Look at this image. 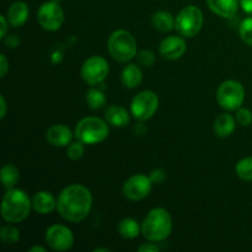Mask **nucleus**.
<instances>
[{
  "label": "nucleus",
  "mask_w": 252,
  "mask_h": 252,
  "mask_svg": "<svg viewBox=\"0 0 252 252\" xmlns=\"http://www.w3.org/2000/svg\"><path fill=\"white\" fill-rule=\"evenodd\" d=\"M93 201V194L88 187L79 184L69 185L59 193L57 211L65 220L80 223L90 213Z\"/></svg>",
  "instance_id": "obj_1"
},
{
  "label": "nucleus",
  "mask_w": 252,
  "mask_h": 252,
  "mask_svg": "<svg viewBox=\"0 0 252 252\" xmlns=\"http://www.w3.org/2000/svg\"><path fill=\"white\" fill-rule=\"evenodd\" d=\"M31 208L32 199L22 189H10L2 197L1 217L10 224L24 221L29 217Z\"/></svg>",
  "instance_id": "obj_2"
},
{
  "label": "nucleus",
  "mask_w": 252,
  "mask_h": 252,
  "mask_svg": "<svg viewBox=\"0 0 252 252\" xmlns=\"http://www.w3.org/2000/svg\"><path fill=\"white\" fill-rule=\"evenodd\" d=\"M172 231V218L165 208H154L142 223V234L148 241L160 243L166 240Z\"/></svg>",
  "instance_id": "obj_3"
},
{
  "label": "nucleus",
  "mask_w": 252,
  "mask_h": 252,
  "mask_svg": "<svg viewBox=\"0 0 252 252\" xmlns=\"http://www.w3.org/2000/svg\"><path fill=\"white\" fill-rule=\"evenodd\" d=\"M110 127L106 121L98 117H85L80 120L74 130V137L84 144L94 145L107 139Z\"/></svg>",
  "instance_id": "obj_4"
},
{
  "label": "nucleus",
  "mask_w": 252,
  "mask_h": 252,
  "mask_svg": "<svg viewBox=\"0 0 252 252\" xmlns=\"http://www.w3.org/2000/svg\"><path fill=\"white\" fill-rule=\"evenodd\" d=\"M107 49L115 61L128 63L137 56V41L130 32L117 30L108 38Z\"/></svg>",
  "instance_id": "obj_5"
},
{
  "label": "nucleus",
  "mask_w": 252,
  "mask_h": 252,
  "mask_svg": "<svg viewBox=\"0 0 252 252\" xmlns=\"http://www.w3.org/2000/svg\"><path fill=\"white\" fill-rule=\"evenodd\" d=\"M203 26V14L194 5L184 7L175 19V29L181 36L191 38L197 36Z\"/></svg>",
  "instance_id": "obj_6"
},
{
  "label": "nucleus",
  "mask_w": 252,
  "mask_h": 252,
  "mask_svg": "<svg viewBox=\"0 0 252 252\" xmlns=\"http://www.w3.org/2000/svg\"><path fill=\"white\" fill-rule=\"evenodd\" d=\"M245 100V89L236 80H226L219 85L217 90V101L221 108L226 111H236Z\"/></svg>",
  "instance_id": "obj_7"
},
{
  "label": "nucleus",
  "mask_w": 252,
  "mask_h": 252,
  "mask_svg": "<svg viewBox=\"0 0 252 252\" xmlns=\"http://www.w3.org/2000/svg\"><path fill=\"white\" fill-rule=\"evenodd\" d=\"M159 108V97L152 90L140 91L130 102V113L138 121H147L155 115Z\"/></svg>",
  "instance_id": "obj_8"
},
{
  "label": "nucleus",
  "mask_w": 252,
  "mask_h": 252,
  "mask_svg": "<svg viewBox=\"0 0 252 252\" xmlns=\"http://www.w3.org/2000/svg\"><path fill=\"white\" fill-rule=\"evenodd\" d=\"M37 20L46 31H57L64 22V11L58 2L46 1L37 11Z\"/></svg>",
  "instance_id": "obj_9"
},
{
  "label": "nucleus",
  "mask_w": 252,
  "mask_h": 252,
  "mask_svg": "<svg viewBox=\"0 0 252 252\" xmlns=\"http://www.w3.org/2000/svg\"><path fill=\"white\" fill-rule=\"evenodd\" d=\"M110 66L107 61L100 56H93L84 62L81 66V76L89 85L101 84L108 75Z\"/></svg>",
  "instance_id": "obj_10"
},
{
  "label": "nucleus",
  "mask_w": 252,
  "mask_h": 252,
  "mask_svg": "<svg viewBox=\"0 0 252 252\" xmlns=\"http://www.w3.org/2000/svg\"><path fill=\"white\" fill-rule=\"evenodd\" d=\"M153 185L154 184L149 176L142 174L133 175L123 185V196L129 201H142L149 196Z\"/></svg>",
  "instance_id": "obj_11"
},
{
  "label": "nucleus",
  "mask_w": 252,
  "mask_h": 252,
  "mask_svg": "<svg viewBox=\"0 0 252 252\" xmlns=\"http://www.w3.org/2000/svg\"><path fill=\"white\" fill-rule=\"evenodd\" d=\"M46 243L54 251H68L74 245V235L68 226L54 224L47 229Z\"/></svg>",
  "instance_id": "obj_12"
},
{
  "label": "nucleus",
  "mask_w": 252,
  "mask_h": 252,
  "mask_svg": "<svg viewBox=\"0 0 252 252\" xmlns=\"http://www.w3.org/2000/svg\"><path fill=\"white\" fill-rule=\"evenodd\" d=\"M186 42L180 36H167L160 42L159 53L162 58L169 61H176L181 58L186 52Z\"/></svg>",
  "instance_id": "obj_13"
},
{
  "label": "nucleus",
  "mask_w": 252,
  "mask_h": 252,
  "mask_svg": "<svg viewBox=\"0 0 252 252\" xmlns=\"http://www.w3.org/2000/svg\"><path fill=\"white\" fill-rule=\"evenodd\" d=\"M73 137V132L65 125H53L46 132L47 142L57 148L68 147L71 143Z\"/></svg>",
  "instance_id": "obj_14"
},
{
  "label": "nucleus",
  "mask_w": 252,
  "mask_h": 252,
  "mask_svg": "<svg viewBox=\"0 0 252 252\" xmlns=\"http://www.w3.org/2000/svg\"><path fill=\"white\" fill-rule=\"evenodd\" d=\"M240 0H207V5L218 16L229 19L236 14Z\"/></svg>",
  "instance_id": "obj_15"
},
{
  "label": "nucleus",
  "mask_w": 252,
  "mask_h": 252,
  "mask_svg": "<svg viewBox=\"0 0 252 252\" xmlns=\"http://www.w3.org/2000/svg\"><path fill=\"white\" fill-rule=\"evenodd\" d=\"M32 208L38 214L46 216L57 209V199L49 192L39 191L32 197Z\"/></svg>",
  "instance_id": "obj_16"
},
{
  "label": "nucleus",
  "mask_w": 252,
  "mask_h": 252,
  "mask_svg": "<svg viewBox=\"0 0 252 252\" xmlns=\"http://www.w3.org/2000/svg\"><path fill=\"white\" fill-rule=\"evenodd\" d=\"M30 9L25 1H15L7 9V21L12 27H21L29 19Z\"/></svg>",
  "instance_id": "obj_17"
},
{
  "label": "nucleus",
  "mask_w": 252,
  "mask_h": 252,
  "mask_svg": "<svg viewBox=\"0 0 252 252\" xmlns=\"http://www.w3.org/2000/svg\"><path fill=\"white\" fill-rule=\"evenodd\" d=\"M105 120L110 126L122 128L129 122V113L122 106L112 105L105 111Z\"/></svg>",
  "instance_id": "obj_18"
},
{
  "label": "nucleus",
  "mask_w": 252,
  "mask_h": 252,
  "mask_svg": "<svg viewBox=\"0 0 252 252\" xmlns=\"http://www.w3.org/2000/svg\"><path fill=\"white\" fill-rule=\"evenodd\" d=\"M236 128V120L229 113H221L216 118L213 125L214 133L219 138H228L234 133Z\"/></svg>",
  "instance_id": "obj_19"
},
{
  "label": "nucleus",
  "mask_w": 252,
  "mask_h": 252,
  "mask_svg": "<svg viewBox=\"0 0 252 252\" xmlns=\"http://www.w3.org/2000/svg\"><path fill=\"white\" fill-rule=\"evenodd\" d=\"M143 80L142 69L137 64H128L125 66L121 74V81L127 89H135L140 85Z\"/></svg>",
  "instance_id": "obj_20"
},
{
  "label": "nucleus",
  "mask_w": 252,
  "mask_h": 252,
  "mask_svg": "<svg viewBox=\"0 0 252 252\" xmlns=\"http://www.w3.org/2000/svg\"><path fill=\"white\" fill-rule=\"evenodd\" d=\"M118 234L125 239H135L142 233V225L133 218H125L118 223Z\"/></svg>",
  "instance_id": "obj_21"
},
{
  "label": "nucleus",
  "mask_w": 252,
  "mask_h": 252,
  "mask_svg": "<svg viewBox=\"0 0 252 252\" xmlns=\"http://www.w3.org/2000/svg\"><path fill=\"white\" fill-rule=\"evenodd\" d=\"M152 25L160 32H167L175 29V19L167 11H157L152 17Z\"/></svg>",
  "instance_id": "obj_22"
},
{
  "label": "nucleus",
  "mask_w": 252,
  "mask_h": 252,
  "mask_svg": "<svg viewBox=\"0 0 252 252\" xmlns=\"http://www.w3.org/2000/svg\"><path fill=\"white\" fill-rule=\"evenodd\" d=\"M0 176H1V182L4 185V187L6 189H14L15 185L17 184L20 179V171L15 165L7 164L5 166H2L1 172H0Z\"/></svg>",
  "instance_id": "obj_23"
},
{
  "label": "nucleus",
  "mask_w": 252,
  "mask_h": 252,
  "mask_svg": "<svg viewBox=\"0 0 252 252\" xmlns=\"http://www.w3.org/2000/svg\"><path fill=\"white\" fill-rule=\"evenodd\" d=\"M106 101L105 94L98 89L93 88L86 93V103L91 110H100L106 105Z\"/></svg>",
  "instance_id": "obj_24"
},
{
  "label": "nucleus",
  "mask_w": 252,
  "mask_h": 252,
  "mask_svg": "<svg viewBox=\"0 0 252 252\" xmlns=\"http://www.w3.org/2000/svg\"><path fill=\"white\" fill-rule=\"evenodd\" d=\"M235 172L239 179L243 181H252V157L241 159L236 164Z\"/></svg>",
  "instance_id": "obj_25"
},
{
  "label": "nucleus",
  "mask_w": 252,
  "mask_h": 252,
  "mask_svg": "<svg viewBox=\"0 0 252 252\" xmlns=\"http://www.w3.org/2000/svg\"><path fill=\"white\" fill-rule=\"evenodd\" d=\"M0 238L6 245H15L20 240V233L15 226L4 225L0 229Z\"/></svg>",
  "instance_id": "obj_26"
},
{
  "label": "nucleus",
  "mask_w": 252,
  "mask_h": 252,
  "mask_svg": "<svg viewBox=\"0 0 252 252\" xmlns=\"http://www.w3.org/2000/svg\"><path fill=\"white\" fill-rule=\"evenodd\" d=\"M239 33H240L241 39L245 42L248 46L252 47V16L246 17L243 20L239 26Z\"/></svg>",
  "instance_id": "obj_27"
},
{
  "label": "nucleus",
  "mask_w": 252,
  "mask_h": 252,
  "mask_svg": "<svg viewBox=\"0 0 252 252\" xmlns=\"http://www.w3.org/2000/svg\"><path fill=\"white\" fill-rule=\"evenodd\" d=\"M85 154V144L80 140L78 142L70 143L68 145V149H66V155L70 160H79L83 158V155Z\"/></svg>",
  "instance_id": "obj_28"
},
{
  "label": "nucleus",
  "mask_w": 252,
  "mask_h": 252,
  "mask_svg": "<svg viewBox=\"0 0 252 252\" xmlns=\"http://www.w3.org/2000/svg\"><path fill=\"white\" fill-rule=\"evenodd\" d=\"M236 122L239 123L243 127H248L252 123V112L248 108H238L236 110V116H235Z\"/></svg>",
  "instance_id": "obj_29"
},
{
  "label": "nucleus",
  "mask_w": 252,
  "mask_h": 252,
  "mask_svg": "<svg viewBox=\"0 0 252 252\" xmlns=\"http://www.w3.org/2000/svg\"><path fill=\"white\" fill-rule=\"evenodd\" d=\"M138 62L143 66H152L155 62V54L149 49H143L137 54Z\"/></svg>",
  "instance_id": "obj_30"
},
{
  "label": "nucleus",
  "mask_w": 252,
  "mask_h": 252,
  "mask_svg": "<svg viewBox=\"0 0 252 252\" xmlns=\"http://www.w3.org/2000/svg\"><path fill=\"white\" fill-rule=\"evenodd\" d=\"M149 177H150V180H152L153 184L160 185V184H162L165 180H166L167 175H166V171H165L164 169H160V167H158V169H154L152 172H150Z\"/></svg>",
  "instance_id": "obj_31"
},
{
  "label": "nucleus",
  "mask_w": 252,
  "mask_h": 252,
  "mask_svg": "<svg viewBox=\"0 0 252 252\" xmlns=\"http://www.w3.org/2000/svg\"><path fill=\"white\" fill-rule=\"evenodd\" d=\"M7 71H9V62L5 54H0V78H5Z\"/></svg>",
  "instance_id": "obj_32"
},
{
  "label": "nucleus",
  "mask_w": 252,
  "mask_h": 252,
  "mask_svg": "<svg viewBox=\"0 0 252 252\" xmlns=\"http://www.w3.org/2000/svg\"><path fill=\"white\" fill-rule=\"evenodd\" d=\"M5 44H6L9 48H16L20 43V39L17 38L16 34H9V36L4 37Z\"/></svg>",
  "instance_id": "obj_33"
},
{
  "label": "nucleus",
  "mask_w": 252,
  "mask_h": 252,
  "mask_svg": "<svg viewBox=\"0 0 252 252\" xmlns=\"http://www.w3.org/2000/svg\"><path fill=\"white\" fill-rule=\"evenodd\" d=\"M157 251H159V248H158V245H155L153 241L142 244V245L138 248V252H157Z\"/></svg>",
  "instance_id": "obj_34"
},
{
  "label": "nucleus",
  "mask_w": 252,
  "mask_h": 252,
  "mask_svg": "<svg viewBox=\"0 0 252 252\" xmlns=\"http://www.w3.org/2000/svg\"><path fill=\"white\" fill-rule=\"evenodd\" d=\"M0 22H1V33H0V37H1V38H4V37L6 36L7 25H10V24H9V21H7V17L4 16V15H1V16H0Z\"/></svg>",
  "instance_id": "obj_35"
},
{
  "label": "nucleus",
  "mask_w": 252,
  "mask_h": 252,
  "mask_svg": "<svg viewBox=\"0 0 252 252\" xmlns=\"http://www.w3.org/2000/svg\"><path fill=\"white\" fill-rule=\"evenodd\" d=\"M240 6L246 14L252 16V0H240Z\"/></svg>",
  "instance_id": "obj_36"
},
{
  "label": "nucleus",
  "mask_w": 252,
  "mask_h": 252,
  "mask_svg": "<svg viewBox=\"0 0 252 252\" xmlns=\"http://www.w3.org/2000/svg\"><path fill=\"white\" fill-rule=\"evenodd\" d=\"M0 107H1V111H0V118L4 120L7 112V103H6V100H5L4 95L0 96Z\"/></svg>",
  "instance_id": "obj_37"
},
{
  "label": "nucleus",
  "mask_w": 252,
  "mask_h": 252,
  "mask_svg": "<svg viewBox=\"0 0 252 252\" xmlns=\"http://www.w3.org/2000/svg\"><path fill=\"white\" fill-rule=\"evenodd\" d=\"M47 250L44 248H42V246H38V245H36V246H33V248H31L29 250V252H46Z\"/></svg>",
  "instance_id": "obj_38"
},
{
  "label": "nucleus",
  "mask_w": 252,
  "mask_h": 252,
  "mask_svg": "<svg viewBox=\"0 0 252 252\" xmlns=\"http://www.w3.org/2000/svg\"><path fill=\"white\" fill-rule=\"evenodd\" d=\"M110 249H106V248H97L94 250V252H110Z\"/></svg>",
  "instance_id": "obj_39"
},
{
  "label": "nucleus",
  "mask_w": 252,
  "mask_h": 252,
  "mask_svg": "<svg viewBox=\"0 0 252 252\" xmlns=\"http://www.w3.org/2000/svg\"><path fill=\"white\" fill-rule=\"evenodd\" d=\"M52 1H56V2H59V1H62V0H52Z\"/></svg>",
  "instance_id": "obj_40"
}]
</instances>
